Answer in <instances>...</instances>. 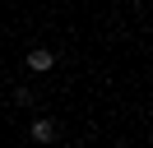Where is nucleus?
Wrapping results in <instances>:
<instances>
[{
  "mask_svg": "<svg viewBox=\"0 0 153 148\" xmlns=\"http://www.w3.org/2000/svg\"><path fill=\"white\" fill-rule=\"evenodd\" d=\"M51 60H56V56H51L47 46H33V51H28V70H33V74H42V70H51Z\"/></svg>",
  "mask_w": 153,
  "mask_h": 148,
  "instance_id": "nucleus-1",
  "label": "nucleus"
},
{
  "mask_svg": "<svg viewBox=\"0 0 153 148\" xmlns=\"http://www.w3.org/2000/svg\"><path fill=\"white\" fill-rule=\"evenodd\" d=\"M33 139H37V144H51V139H56V125H51V120H33Z\"/></svg>",
  "mask_w": 153,
  "mask_h": 148,
  "instance_id": "nucleus-2",
  "label": "nucleus"
}]
</instances>
